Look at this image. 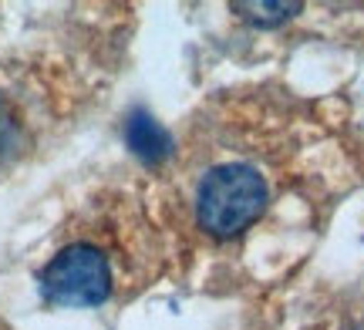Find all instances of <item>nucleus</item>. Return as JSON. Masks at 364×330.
Returning a JSON list of instances; mask_svg holds the SVG:
<instances>
[{
	"label": "nucleus",
	"instance_id": "nucleus-1",
	"mask_svg": "<svg viewBox=\"0 0 364 330\" xmlns=\"http://www.w3.org/2000/svg\"><path fill=\"white\" fill-rule=\"evenodd\" d=\"M273 199L270 175L247 159H220L196 175L193 223L206 239L226 243L260 223Z\"/></svg>",
	"mask_w": 364,
	"mask_h": 330
},
{
	"label": "nucleus",
	"instance_id": "nucleus-2",
	"mask_svg": "<svg viewBox=\"0 0 364 330\" xmlns=\"http://www.w3.org/2000/svg\"><path fill=\"white\" fill-rule=\"evenodd\" d=\"M38 287L54 307H102L115 293V266L102 246L75 239L44 263Z\"/></svg>",
	"mask_w": 364,
	"mask_h": 330
},
{
	"label": "nucleus",
	"instance_id": "nucleus-3",
	"mask_svg": "<svg viewBox=\"0 0 364 330\" xmlns=\"http://www.w3.org/2000/svg\"><path fill=\"white\" fill-rule=\"evenodd\" d=\"M125 145L145 165H162V162H169L176 155L172 132L156 115H149L145 108H132L125 115Z\"/></svg>",
	"mask_w": 364,
	"mask_h": 330
},
{
	"label": "nucleus",
	"instance_id": "nucleus-4",
	"mask_svg": "<svg viewBox=\"0 0 364 330\" xmlns=\"http://www.w3.org/2000/svg\"><path fill=\"white\" fill-rule=\"evenodd\" d=\"M233 11L257 27H277L304 11V4H233Z\"/></svg>",
	"mask_w": 364,
	"mask_h": 330
},
{
	"label": "nucleus",
	"instance_id": "nucleus-5",
	"mask_svg": "<svg viewBox=\"0 0 364 330\" xmlns=\"http://www.w3.org/2000/svg\"><path fill=\"white\" fill-rule=\"evenodd\" d=\"M17 135H21V115L7 94L0 92V159L17 145Z\"/></svg>",
	"mask_w": 364,
	"mask_h": 330
}]
</instances>
